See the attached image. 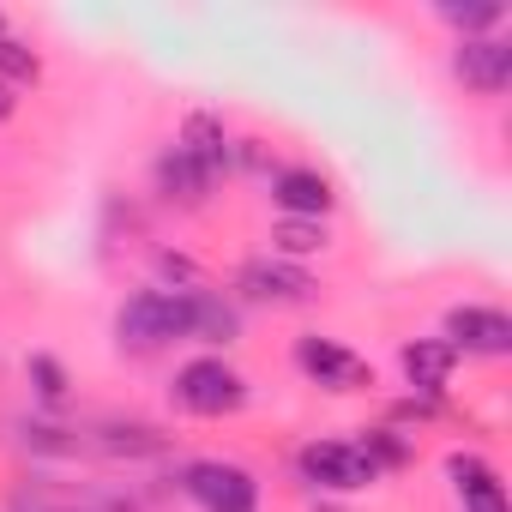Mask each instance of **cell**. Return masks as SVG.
<instances>
[{"mask_svg":"<svg viewBox=\"0 0 512 512\" xmlns=\"http://www.w3.org/2000/svg\"><path fill=\"white\" fill-rule=\"evenodd\" d=\"M25 386H31V398H37L43 416H67L73 398H79V380H73V368L55 350H31L25 356Z\"/></svg>","mask_w":512,"mask_h":512,"instance_id":"cell-17","label":"cell"},{"mask_svg":"<svg viewBox=\"0 0 512 512\" xmlns=\"http://www.w3.org/2000/svg\"><path fill=\"white\" fill-rule=\"evenodd\" d=\"M266 193H272L278 217L326 223V217L338 211V187H332V175H326V169H314V163H278V175L266 181Z\"/></svg>","mask_w":512,"mask_h":512,"instance_id":"cell-9","label":"cell"},{"mask_svg":"<svg viewBox=\"0 0 512 512\" xmlns=\"http://www.w3.org/2000/svg\"><path fill=\"white\" fill-rule=\"evenodd\" d=\"M0 37H7V13H0Z\"/></svg>","mask_w":512,"mask_h":512,"instance_id":"cell-25","label":"cell"},{"mask_svg":"<svg viewBox=\"0 0 512 512\" xmlns=\"http://www.w3.org/2000/svg\"><path fill=\"white\" fill-rule=\"evenodd\" d=\"M151 193H157V205H169V211H205L211 205V193H217V181L187 157V151H175V145H163L157 157H151Z\"/></svg>","mask_w":512,"mask_h":512,"instance_id":"cell-12","label":"cell"},{"mask_svg":"<svg viewBox=\"0 0 512 512\" xmlns=\"http://www.w3.org/2000/svg\"><path fill=\"white\" fill-rule=\"evenodd\" d=\"M434 19L452 31V43H464V37H494V31H506V7L500 0H476V7H434Z\"/></svg>","mask_w":512,"mask_h":512,"instance_id":"cell-20","label":"cell"},{"mask_svg":"<svg viewBox=\"0 0 512 512\" xmlns=\"http://www.w3.org/2000/svg\"><path fill=\"white\" fill-rule=\"evenodd\" d=\"M356 446H362V458L374 464V476H398V470H410V464H416V440H410L404 428H392V422L362 428V434H356Z\"/></svg>","mask_w":512,"mask_h":512,"instance_id":"cell-18","label":"cell"},{"mask_svg":"<svg viewBox=\"0 0 512 512\" xmlns=\"http://www.w3.org/2000/svg\"><path fill=\"white\" fill-rule=\"evenodd\" d=\"M175 151H187L211 181H229V157H235V127L223 121V109H187L175 139Z\"/></svg>","mask_w":512,"mask_h":512,"instance_id":"cell-11","label":"cell"},{"mask_svg":"<svg viewBox=\"0 0 512 512\" xmlns=\"http://www.w3.org/2000/svg\"><path fill=\"white\" fill-rule=\"evenodd\" d=\"M175 488L199 512H260L266 506L260 470H247L241 458H175Z\"/></svg>","mask_w":512,"mask_h":512,"instance_id":"cell-3","label":"cell"},{"mask_svg":"<svg viewBox=\"0 0 512 512\" xmlns=\"http://www.w3.org/2000/svg\"><path fill=\"white\" fill-rule=\"evenodd\" d=\"M398 368H404V386L416 398H452V374H458V350L446 338H410L398 350Z\"/></svg>","mask_w":512,"mask_h":512,"instance_id":"cell-14","label":"cell"},{"mask_svg":"<svg viewBox=\"0 0 512 512\" xmlns=\"http://www.w3.org/2000/svg\"><path fill=\"white\" fill-rule=\"evenodd\" d=\"M85 458H109V464H169L175 458V434L145 422V416H91L85 428Z\"/></svg>","mask_w":512,"mask_h":512,"instance_id":"cell-6","label":"cell"},{"mask_svg":"<svg viewBox=\"0 0 512 512\" xmlns=\"http://www.w3.org/2000/svg\"><path fill=\"white\" fill-rule=\"evenodd\" d=\"M151 284L157 290H181V296H193V290H205V266L193 260L187 247H151Z\"/></svg>","mask_w":512,"mask_h":512,"instance_id":"cell-21","label":"cell"},{"mask_svg":"<svg viewBox=\"0 0 512 512\" xmlns=\"http://www.w3.org/2000/svg\"><path fill=\"white\" fill-rule=\"evenodd\" d=\"M440 338L458 350V362L464 356L470 362H506L512 356V320L494 302H458V308H446Z\"/></svg>","mask_w":512,"mask_h":512,"instance_id":"cell-8","label":"cell"},{"mask_svg":"<svg viewBox=\"0 0 512 512\" xmlns=\"http://www.w3.org/2000/svg\"><path fill=\"white\" fill-rule=\"evenodd\" d=\"M241 338H247V308H241L229 290H211V284L193 290V344L229 356Z\"/></svg>","mask_w":512,"mask_h":512,"instance_id":"cell-13","label":"cell"},{"mask_svg":"<svg viewBox=\"0 0 512 512\" xmlns=\"http://www.w3.org/2000/svg\"><path fill=\"white\" fill-rule=\"evenodd\" d=\"M314 512H344V506H338V500H320V506H314Z\"/></svg>","mask_w":512,"mask_h":512,"instance_id":"cell-24","label":"cell"},{"mask_svg":"<svg viewBox=\"0 0 512 512\" xmlns=\"http://www.w3.org/2000/svg\"><path fill=\"white\" fill-rule=\"evenodd\" d=\"M115 344L133 350V356H163L175 344H193V296L157 290V284L121 296V308H115Z\"/></svg>","mask_w":512,"mask_h":512,"instance_id":"cell-2","label":"cell"},{"mask_svg":"<svg viewBox=\"0 0 512 512\" xmlns=\"http://www.w3.org/2000/svg\"><path fill=\"white\" fill-rule=\"evenodd\" d=\"M0 85L7 91H37L43 85V55L25 43V37H0Z\"/></svg>","mask_w":512,"mask_h":512,"instance_id":"cell-22","label":"cell"},{"mask_svg":"<svg viewBox=\"0 0 512 512\" xmlns=\"http://www.w3.org/2000/svg\"><path fill=\"white\" fill-rule=\"evenodd\" d=\"M13 115H19V91L0 85V121H13Z\"/></svg>","mask_w":512,"mask_h":512,"instance_id":"cell-23","label":"cell"},{"mask_svg":"<svg viewBox=\"0 0 512 512\" xmlns=\"http://www.w3.org/2000/svg\"><path fill=\"white\" fill-rule=\"evenodd\" d=\"M296 482L302 488H314L320 500H344V494H362V488H374L380 476H374V464L362 458V446H356V434H314V440H302L296 446Z\"/></svg>","mask_w":512,"mask_h":512,"instance_id":"cell-4","label":"cell"},{"mask_svg":"<svg viewBox=\"0 0 512 512\" xmlns=\"http://www.w3.org/2000/svg\"><path fill=\"white\" fill-rule=\"evenodd\" d=\"M266 241H272L266 253H278V260H296V266H302V260H314V253L332 247V229H326V223H302V217H278Z\"/></svg>","mask_w":512,"mask_h":512,"instance_id":"cell-19","label":"cell"},{"mask_svg":"<svg viewBox=\"0 0 512 512\" xmlns=\"http://www.w3.org/2000/svg\"><path fill=\"white\" fill-rule=\"evenodd\" d=\"M290 362H296V374H302L308 386H320V392H374V362L356 356L350 344L326 338V332H302V338L290 344Z\"/></svg>","mask_w":512,"mask_h":512,"instance_id":"cell-7","label":"cell"},{"mask_svg":"<svg viewBox=\"0 0 512 512\" xmlns=\"http://www.w3.org/2000/svg\"><path fill=\"white\" fill-rule=\"evenodd\" d=\"M13 440H19V452L25 458H37V464H73V458H85V434L67 422V416H19L13 422Z\"/></svg>","mask_w":512,"mask_h":512,"instance_id":"cell-15","label":"cell"},{"mask_svg":"<svg viewBox=\"0 0 512 512\" xmlns=\"http://www.w3.org/2000/svg\"><path fill=\"white\" fill-rule=\"evenodd\" d=\"M247 404H253V380H247L229 356H217V350L187 356V362H175V374H169V410H175V416L229 422V416H241Z\"/></svg>","mask_w":512,"mask_h":512,"instance_id":"cell-1","label":"cell"},{"mask_svg":"<svg viewBox=\"0 0 512 512\" xmlns=\"http://www.w3.org/2000/svg\"><path fill=\"white\" fill-rule=\"evenodd\" d=\"M229 296L241 308H272V314H284V308L320 302V278L308 266H296V260H278V253H247V260L229 272Z\"/></svg>","mask_w":512,"mask_h":512,"instance_id":"cell-5","label":"cell"},{"mask_svg":"<svg viewBox=\"0 0 512 512\" xmlns=\"http://www.w3.org/2000/svg\"><path fill=\"white\" fill-rule=\"evenodd\" d=\"M452 79L470 91V97H500L512 85V37L494 31V37H464L452 43Z\"/></svg>","mask_w":512,"mask_h":512,"instance_id":"cell-10","label":"cell"},{"mask_svg":"<svg viewBox=\"0 0 512 512\" xmlns=\"http://www.w3.org/2000/svg\"><path fill=\"white\" fill-rule=\"evenodd\" d=\"M446 482L464 512H506V482L482 452H446Z\"/></svg>","mask_w":512,"mask_h":512,"instance_id":"cell-16","label":"cell"}]
</instances>
